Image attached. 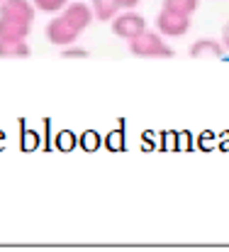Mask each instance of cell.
I'll return each instance as SVG.
<instances>
[{"label":"cell","mask_w":229,"mask_h":252,"mask_svg":"<svg viewBox=\"0 0 229 252\" xmlns=\"http://www.w3.org/2000/svg\"><path fill=\"white\" fill-rule=\"evenodd\" d=\"M129 52L134 57H142V59H171L176 52L163 42V34L156 30H144L139 37L129 39Z\"/></svg>","instance_id":"cell-1"},{"label":"cell","mask_w":229,"mask_h":252,"mask_svg":"<svg viewBox=\"0 0 229 252\" xmlns=\"http://www.w3.org/2000/svg\"><path fill=\"white\" fill-rule=\"evenodd\" d=\"M112 32L120 37V39H134V37H139L144 30H147V20L139 15V12H134V10H125V12H117V17H112Z\"/></svg>","instance_id":"cell-2"},{"label":"cell","mask_w":229,"mask_h":252,"mask_svg":"<svg viewBox=\"0 0 229 252\" xmlns=\"http://www.w3.org/2000/svg\"><path fill=\"white\" fill-rule=\"evenodd\" d=\"M156 30L163 37H183L190 30V15L161 7V12L156 15Z\"/></svg>","instance_id":"cell-3"},{"label":"cell","mask_w":229,"mask_h":252,"mask_svg":"<svg viewBox=\"0 0 229 252\" xmlns=\"http://www.w3.org/2000/svg\"><path fill=\"white\" fill-rule=\"evenodd\" d=\"M44 34H47V39L51 42V44H56V47H71V44H76L78 34L66 20H64V15L59 12L51 22H47V30H44Z\"/></svg>","instance_id":"cell-4"},{"label":"cell","mask_w":229,"mask_h":252,"mask_svg":"<svg viewBox=\"0 0 229 252\" xmlns=\"http://www.w3.org/2000/svg\"><path fill=\"white\" fill-rule=\"evenodd\" d=\"M61 15H64V20L76 30V32H83L90 22H93V7L88 5V2H69L64 10H61Z\"/></svg>","instance_id":"cell-5"},{"label":"cell","mask_w":229,"mask_h":252,"mask_svg":"<svg viewBox=\"0 0 229 252\" xmlns=\"http://www.w3.org/2000/svg\"><path fill=\"white\" fill-rule=\"evenodd\" d=\"M34 10L37 7L32 5V0H2L0 2V17H12L27 25L34 22Z\"/></svg>","instance_id":"cell-6"},{"label":"cell","mask_w":229,"mask_h":252,"mask_svg":"<svg viewBox=\"0 0 229 252\" xmlns=\"http://www.w3.org/2000/svg\"><path fill=\"white\" fill-rule=\"evenodd\" d=\"M188 54H190L193 59H205V57L220 59V57L225 54V47H222V42H217V39H198V42H193V47L188 49Z\"/></svg>","instance_id":"cell-7"},{"label":"cell","mask_w":229,"mask_h":252,"mask_svg":"<svg viewBox=\"0 0 229 252\" xmlns=\"http://www.w3.org/2000/svg\"><path fill=\"white\" fill-rule=\"evenodd\" d=\"M32 25L12 20V17H0V39H27Z\"/></svg>","instance_id":"cell-8"},{"label":"cell","mask_w":229,"mask_h":252,"mask_svg":"<svg viewBox=\"0 0 229 252\" xmlns=\"http://www.w3.org/2000/svg\"><path fill=\"white\" fill-rule=\"evenodd\" d=\"M32 54L25 39H0V59H27Z\"/></svg>","instance_id":"cell-9"},{"label":"cell","mask_w":229,"mask_h":252,"mask_svg":"<svg viewBox=\"0 0 229 252\" xmlns=\"http://www.w3.org/2000/svg\"><path fill=\"white\" fill-rule=\"evenodd\" d=\"M90 7H93L95 20H100V22H112V17H117V12H120L117 0H90Z\"/></svg>","instance_id":"cell-10"},{"label":"cell","mask_w":229,"mask_h":252,"mask_svg":"<svg viewBox=\"0 0 229 252\" xmlns=\"http://www.w3.org/2000/svg\"><path fill=\"white\" fill-rule=\"evenodd\" d=\"M161 7L176 10V12H183V15H190L193 17V12L200 7V0H163Z\"/></svg>","instance_id":"cell-11"},{"label":"cell","mask_w":229,"mask_h":252,"mask_svg":"<svg viewBox=\"0 0 229 252\" xmlns=\"http://www.w3.org/2000/svg\"><path fill=\"white\" fill-rule=\"evenodd\" d=\"M71 0H32V5L42 12H61Z\"/></svg>","instance_id":"cell-12"},{"label":"cell","mask_w":229,"mask_h":252,"mask_svg":"<svg viewBox=\"0 0 229 252\" xmlns=\"http://www.w3.org/2000/svg\"><path fill=\"white\" fill-rule=\"evenodd\" d=\"M61 54H64L66 59H85V57H88V49L71 44V47H64V52H61Z\"/></svg>","instance_id":"cell-13"},{"label":"cell","mask_w":229,"mask_h":252,"mask_svg":"<svg viewBox=\"0 0 229 252\" xmlns=\"http://www.w3.org/2000/svg\"><path fill=\"white\" fill-rule=\"evenodd\" d=\"M117 5H120V10H134L139 5V0H117Z\"/></svg>","instance_id":"cell-14"},{"label":"cell","mask_w":229,"mask_h":252,"mask_svg":"<svg viewBox=\"0 0 229 252\" xmlns=\"http://www.w3.org/2000/svg\"><path fill=\"white\" fill-rule=\"evenodd\" d=\"M220 42H222V47H225V49H229V22L222 27V39H220Z\"/></svg>","instance_id":"cell-15"},{"label":"cell","mask_w":229,"mask_h":252,"mask_svg":"<svg viewBox=\"0 0 229 252\" xmlns=\"http://www.w3.org/2000/svg\"><path fill=\"white\" fill-rule=\"evenodd\" d=\"M0 2H2V0H0Z\"/></svg>","instance_id":"cell-16"}]
</instances>
